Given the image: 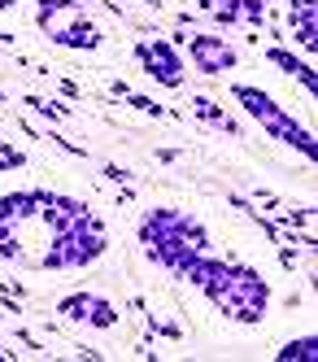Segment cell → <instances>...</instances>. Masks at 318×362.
Returning <instances> with one entry per match:
<instances>
[{"mask_svg":"<svg viewBox=\"0 0 318 362\" xmlns=\"http://www.w3.org/2000/svg\"><path fill=\"white\" fill-rule=\"evenodd\" d=\"M192 110H196L201 118H209V122H214V127H223V132H231V136H240V132H235V122H231L227 114H218V110H209V100H201V96H196V100H192Z\"/></svg>","mask_w":318,"mask_h":362,"instance_id":"obj_13","label":"cell"},{"mask_svg":"<svg viewBox=\"0 0 318 362\" xmlns=\"http://www.w3.org/2000/svg\"><path fill=\"white\" fill-rule=\"evenodd\" d=\"M0 9H13V0H0Z\"/></svg>","mask_w":318,"mask_h":362,"instance_id":"obj_15","label":"cell"},{"mask_svg":"<svg viewBox=\"0 0 318 362\" xmlns=\"http://www.w3.org/2000/svg\"><path fill=\"white\" fill-rule=\"evenodd\" d=\"M35 27L70 53H96L105 44V31L92 22V13L78 0H40L35 5Z\"/></svg>","mask_w":318,"mask_h":362,"instance_id":"obj_4","label":"cell"},{"mask_svg":"<svg viewBox=\"0 0 318 362\" xmlns=\"http://www.w3.org/2000/svg\"><path fill=\"white\" fill-rule=\"evenodd\" d=\"M314 13H318V0H288V27H293V35L305 53H314V40H318Z\"/></svg>","mask_w":318,"mask_h":362,"instance_id":"obj_10","label":"cell"},{"mask_svg":"<svg viewBox=\"0 0 318 362\" xmlns=\"http://www.w3.org/2000/svg\"><path fill=\"white\" fill-rule=\"evenodd\" d=\"M136 57H140V66L153 74V83H162V88H170V92H179L183 83H188V66H183L179 48H175L170 40H140V44H136Z\"/></svg>","mask_w":318,"mask_h":362,"instance_id":"obj_6","label":"cell"},{"mask_svg":"<svg viewBox=\"0 0 318 362\" xmlns=\"http://www.w3.org/2000/svg\"><path fill=\"white\" fill-rule=\"evenodd\" d=\"M188 62L201 74H227V70L240 66V53H235V44H227L223 35H192L188 40Z\"/></svg>","mask_w":318,"mask_h":362,"instance_id":"obj_8","label":"cell"},{"mask_svg":"<svg viewBox=\"0 0 318 362\" xmlns=\"http://www.w3.org/2000/svg\"><path fill=\"white\" fill-rule=\"evenodd\" d=\"M136 236L148 253V262H157L162 271H170L175 279H188V271L201 262L205 253H214L209 240V227L192 214V210H170V205H157L148 210L136 227Z\"/></svg>","mask_w":318,"mask_h":362,"instance_id":"obj_3","label":"cell"},{"mask_svg":"<svg viewBox=\"0 0 318 362\" xmlns=\"http://www.w3.org/2000/svg\"><path fill=\"white\" fill-rule=\"evenodd\" d=\"M266 62L283 66L288 74H297V79H301V88H305V92H314V70H310L305 62H297L293 53H288V48H266Z\"/></svg>","mask_w":318,"mask_h":362,"instance_id":"obj_11","label":"cell"},{"mask_svg":"<svg viewBox=\"0 0 318 362\" xmlns=\"http://www.w3.org/2000/svg\"><path fill=\"white\" fill-rule=\"evenodd\" d=\"M110 249V231L88 201L52 188L0 197V257L22 271H83Z\"/></svg>","mask_w":318,"mask_h":362,"instance_id":"obj_1","label":"cell"},{"mask_svg":"<svg viewBox=\"0 0 318 362\" xmlns=\"http://www.w3.org/2000/svg\"><path fill=\"white\" fill-rule=\"evenodd\" d=\"M275 358H279V362H293V358H297V362H314V358H318V341H314V336H301V341H288V345H283Z\"/></svg>","mask_w":318,"mask_h":362,"instance_id":"obj_12","label":"cell"},{"mask_svg":"<svg viewBox=\"0 0 318 362\" xmlns=\"http://www.w3.org/2000/svg\"><path fill=\"white\" fill-rule=\"evenodd\" d=\"M57 315L70 319V323H83V327H100V332L118 327V305L96 297V293H70V297H61L57 301Z\"/></svg>","mask_w":318,"mask_h":362,"instance_id":"obj_7","label":"cell"},{"mask_svg":"<svg viewBox=\"0 0 318 362\" xmlns=\"http://www.w3.org/2000/svg\"><path fill=\"white\" fill-rule=\"evenodd\" d=\"M188 284L205 293V301L227 315L231 323H245L257 327L271 310V279L261 275L249 262H235V257H218V253H205L201 262L188 271Z\"/></svg>","mask_w":318,"mask_h":362,"instance_id":"obj_2","label":"cell"},{"mask_svg":"<svg viewBox=\"0 0 318 362\" xmlns=\"http://www.w3.org/2000/svg\"><path fill=\"white\" fill-rule=\"evenodd\" d=\"M22 166H26V153L0 140V170H22Z\"/></svg>","mask_w":318,"mask_h":362,"instance_id":"obj_14","label":"cell"},{"mask_svg":"<svg viewBox=\"0 0 318 362\" xmlns=\"http://www.w3.org/2000/svg\"><path fill=\"white\" fill-rule=\"evenodd\" d=\"M201 9L223 27H261L266 0H201Z\"/></svg>","mask_w":318,"mask_h":362,"instance_id":"obj_9","label":"cell"},{"mask_svg":"<svg viewBox=\"0 0 318 362\" xmlns=\"http://www.w3.org/2000/svg\"><path fill=\"white\" fill-rule=\"evenodd\" d=\"M231 96L245 105V114L261 127V132H271L279 144H288V148H297L305 162H314V136H310V127H301L293 114H288L275 96H266L261 88H249V83H235L231 88Z\"/></svg>","mask_w":318,"mask_h":362,"instance_id":"obj_5","label":"cell"}]
</instances>
